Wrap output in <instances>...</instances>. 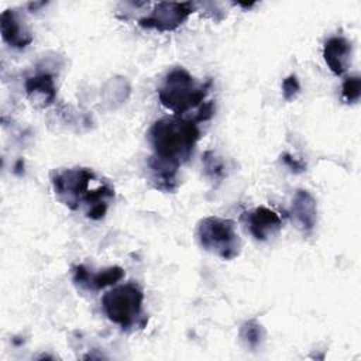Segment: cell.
Returning a JSON list of instances; mask_svg holds the SVG:
<instances>
[{"instance_id":"1","label":"cell","mask_w":361,"mask_h":361,"mask_svg":"<svg viewBox=\"0 0 361 361\" xmlns=\"http://www.w3.org/2000/svg\"><path fill=\"white\" fill-rule=\"evenodd\" d=\"M199 138L197 121L182 118L180 116L164 117L149 128L154 157L176 166H180L190 158Z\"/></svg>"},{"instance_id":"2","label":"cell","mask_w":361,"mask_h":361,"mask_svg":"<svg viewBox=\"0 0 361 361\" xmlns=\"http://www.w3.org/2000/svg\"><path fill=\"white\" fill-rule=\"evenodd\" d=\"M212 82H197L186 69L175 68L164 79L158 89V97L164 107L175 116H180L203 103Z\"/></svg>"},{"instance_id":"3","label":"cell","mask_w":361,"mask_h":361,"mask_svg":"<svg viewBox=\"0 0 361 361\" xmlns=\"http://www.w3.org/2000/svg\"><path fill=\"white\" fill-rule=\"evenodd\" d=\"M200 245L223 259H233L240 254L241 243L233 220L220 217H204L196 231Z\"/></svg>"},{"instance_id":"4","label":"cell","mask_w":361,"mask_h":361,"mask_svg":"<svg viewBox=\"0 0 361 361\" xmlns=\"http://www.w3.org/2000/svg\"><path fill=\"white\" fill-rule=\"evenodd\" d=\"M144 293L138 285L130 282L118 285L102 298V305L106 316L123 329L133 327L138 323L142 314Z\"/></svg>"},{"instance_id":"5","label":"cell","mask_w":361,"mask_h":361,"mask_svg":"<svg viewBox=\"0 0 361 361\" xmlns=\"http://www.w3.org/2000/svg\"><path fill=\"white\" fill-rule=\"evenodd\" d=\"M94 179L93 171L87 168H73L52 172L51 182L58 199L72 210H76L79 204L87 197L90 182Z\"/></svg>"},{"instance_id":"6","label":"cell","mask_w":361,"mask_h":361,"mask_svg":"<svg viewBox=\"0 0 361 361\" xmlns=\"http://www.w3.org/2000/svg\"><path fill=\"white\" fill-rule=\"evenodd\" d=\"M193 11L192 3H158L149 16L138 20L144 28H155L158 31H172L178 28Z\"/></svg>"},{"instance_id":"7","label":"cell","mask_w":361,"mask_h":361,"mask_svg":"<svg viewBox=\"0 0 361 361\" xmlns=\"http://www.w3.org/2000/svg\"><path fill=\"white\" fill-rule=\"evenodd\" d=\"M247 228L257 240H268L274 237L282 227L281 217L271 209L259 206L243 216Z\"/></svg>"},{"instance_id":"8","label":"cell","mask_w":361,"mask_h":361,"mask_svg":"<svg viewBox=\"0 0 361 361\" xmlns=\"http://www.w3.org/2000/svg\"><path fill=\"white\" fill-rule=\"evenodd\" d=\"M124 276V271L120 267H110L92 274L83 265L73 268V282L89 290H100L109 285H114Z\"/></svg>"},{"instance_id":"9","label":"cell","mask_w":361,"mask_h":361,"mask_svg":"<svg viewBox=\"0 0 361 361\" xmlns=\"http://www.w3.org/2000/svg\"><path fill=\"white\" fill-rule=\"evenodd\" d=\"M323 56L334 75H343L350 65L351 42L344 37H331L324 44Z\"/></svg>"},{"instance_id":"10","label":"cell","mask_w":361,"mask_h":361,"mask_svg":"<svg viewBox=\"0 0 361 361\" xmlns=\"http://www.w3.org/2000/svg\"><path fill=\"white\" fill-rule=\"evenodd\" d=\"M0 28L3 39L16 48H24L32 41V35L24 27L14 10H6L0 16Z\"/></svg>"},{"instance_id":"11","label":"cell","mask_w":361,"mask_h":361,"mask_svg":"<svg viewBox=\"0 0 361 361\" xmlns=\"http://www.w3.org/2000/svg\"><path fill=\"white\" fill-rule=\"evenodd\" d=\"M149 168L152 172V180L155 182V186L164 192H172L178 185V169L179 166L169 164L166 161H162L157 157H151L149 159Z\"/></svg>"},{"instance_id":"12","label":"cell","mask_w":361,"mask_h":361,"mask_svg":"<svg viewBox=\"0 0 361 361\" xmlns=\"http://www.w3.org/2000/svg\"><path fill=\"white\" fill-rule=\"evenodd\" d=\"M292 213L305 230H312L316 223V202L306 190H298L292 202Z\"/></svg>"},{"instance_id":"13","label":"cell","mask_w":361,"mask_h":361,"mask_svg":"<svg viewBox=\"0 0 361 361\" xmlns=\"http://www.w3.org/2000/svg\"><path fill=\"white\" fill-rule=\"evenodd\" d=\"M25 90L28 97L31 99L39 97L41 102H44V104L52 103L56 94L54 79L49 73H45V72L37 73L28 78L25 82Z\"/></svg>"},{"instance_id":"14","label":"cell","mask_w":361,"mask_h":361,"mask_svg":"<svg viewBox=\"0 0 361 361\" xmlns=\"http://www.w3.org/2000/svg\"><path fill=\"white\" fill-rule=\"evenodd\" d=\"M341 93L343 97L347 103H354L360 99V93H361V82L358 76H350L343 82L341 86Z\"/></svg>"},{"instance_id":"15","label":"cell","mask_w":361,"mask_h":361,"mask_svg":"<svg viewBox=\"0 0 361 361\" xmlns=\"http://www.w3.org/2000/svg\"><path fill=\"white\" fill-rule=\"evenodd\" d=\"M203 165L206 169V175L210 176L212 179H221L224 176V166L212 151H207L204 154Z\"/></svg>"},{"instance_id":"16","label":"cell","mask_w":361,"mask_h":361,"mask_svg":"<svg viewBox=\"0 0 361 361\" xmlns=\"http://www.w3.org/2000/svg\"><path fill=\"white\" fill-rule=\"evenodd\" d=\"M261 326L257 322H247L241 329V337L247 341L248 345L255 347L261 338Z\"/></svg>"},{"instance_id":"17","label":"cell","mask_w":361,"mask_h":361,"mask_svg":"<svg viewBox=\"0 0 361 361\" xmlns=\"http://www.w3.org/2000/svg\"><path fill=\"white\" fill-rule=\"evenodd\" d=\"M300 90V85L296 79L295 75H290L288 76L283 82H282V94L286 100H292L296 97V94L299 93Z\"/></svg>"},{"instance_id":"18","label":"cell","mask_w":361,"mask_h":361,"mask_svg":"<svg viewBox=\"0 0 361 361\" xmlns=\"http://www.w3.org/2000/svg\"><path fill=\"white\" fill-rule=\"evenodd\" d=\"M283 162L295 172H302L305 169V165L302 161H298V159H293L289 154H285L283 155Z\"/></svg>"}]
</instances>
